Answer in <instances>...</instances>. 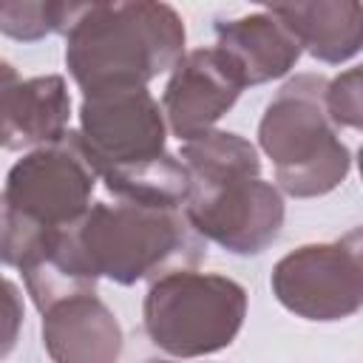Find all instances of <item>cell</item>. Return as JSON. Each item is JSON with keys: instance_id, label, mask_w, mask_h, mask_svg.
Segmentation results:
<instances>
[{"instance_id": "obj_1", "label": "cell", "mask_w": 363, "mask_h": 363, "mask_svg": "<svg viewBox=\"0 0 363 363\" xmlns=\"http://www.w3.org/2000/svg\"><path fill=\"white\" fill-rule=\"evenodd\" d=\"M184 45V26L164 3L82 6L68 34V68L85 94L139 88L170 65Z\"/></svg>"}, {"instance_id": "obj_2", "label": "cell", "mask_w": 363, "mask_h": 363, "mask_svg": "<svg viewBox=\"0 0 363 363\" xmlns=\"http://www.w3.org/2000/svg\"><path fill=\"white\" fill-rule=\"evenodd\" d=\"M196 182H190V216L199 230L235 252H258L281 227V199L255 179L258 162L233 133H201L184 147Z\"/></svg>"}, {"instance_id": "obj_3", "label": "cell", "mask_w": 363, "mask_h": 363, "mask_svg": "<svg viewBox=\"0 0 363 363\" xmlns=\"http://www.w3.org/2000/svg\"><path fill=\"white\" fill-rule=\"evenodd\" d=\"M320 91L326 85L318 77L292 79L269 105L261 125V142L278 162L284 187L298 196L323 193L346 173L349 156L323 122Z\"/></svg>"}, {"instance_id": "obj_4", "label": "cell", "mask_w": 363, "mask_h": 363, "mask_svg": "<svg viewBox=\"0 0 363 363\" xmlns=\"http://www.w3.org/2000/svg\"><path fill=\"white\" fill-rule=\"evenodd\" d=\"M150 337L176 354H201L230 343L244 315V292L224 278L170 275L145 306Z\"/></svg>"}, {"instance_id": "obj_5", "label": "cell", "mask_w": 363, "mask_h": 363, "mask_svg": "<svg viewBox=\"0 0 363 363\" xmlns=\"http://www.w3.org/2000/svg\"><path fill=\"white\" fill-rule=\"evenodd\" d=\"M278 298L318 320L354 312L363 303V230L337 247H303L275 269Z\"/></svg>"}, {"instance_id": "obj_6", "label": "cell", "mask_w": 363, "mask_h": 363, "mask_svg": "<svg viewBox=\"0 0 363 363\" xmlns=\"http://www.w3.org/2000/svg\"><path fill=\"white\" fill-rule=\"evenodd\" d=\"M91 187L94 176L79 156L65 147H54L48 153L43 150L11 170L6 190V216L57 227L65 218L71 221Z\"/></svg>"}, {"instance_id": "obj_7", "label": "cell", "mask_w": 363, "mask_h": 363, "mask_svg": "<svg viewBox=\"0 0 363 363\" xmlns=\"http://www.w3.org/2000/svg\"><path fill=\"white\" fill-rule=\"evenodd\" d=\"M241 85H247L241 71L221 48L187 54L164 94L173 130L182 139L201 136V128H207L221 116L224 108L233 105Z\"/></svg>"}, {"instance_id": "obj_8", "label": "cell", "mask_w": 363, "mask_h": 363, "mask_svg": "<svg viewBox=\"0 0 363 363\" xmlns=\"http://www.w3.org/2000/svg\"><path fill=\"white\" fill-rule=\"evenodd\" d=\"M218 48L235 62L244 82H264L284 74L301 54L298 37L267 9L218 26Z\"/></svg>"}, {"instance_id": "obj_9", "label": "cell", "mask_w": 363, "mask_h": 363, "mask_svg": "<svg viewBox=\"0 0 363 363\" xmlns=\"http://www.w3.org/2000/svg\"><path fill=\"white\" fill-rule=\"evenodd\" d=\"M315 57L340 62L363 48L360 3H298L269 9Z\"/></svg>"}, {"instance_id": "obj_10", "label": "cell", "mask_w": 363, "mask_h": 363, "mask_svg": "<svg viewBox=\"0 0 363 363\" xmlns=\"http://www.w3.org/2000/svg\"><path fill=\"white\" fill-rule=\"evenodd\" d=\"M45 340L57 363H113L119 326L96 301H74L48 315Z\"/></svg>"}, {"instance_id": "obj_11", "label": "cell", "mask_w": 363, "mask_h": 363, "mask_svg": "<svg viewBox=\"0 0 363 363\" xmlns=\"http://www.w3.org/2000/svg\"><path fill=\"white\" fill-rule=\"evenodd\" d=\"M17 102L23 113L6 116V136L20 133V142L43 139L60 130L68 113V99L62 94V79L60 77H45V79H31L17 88Z\"/></svg>"}, {"instance_id": "obj_12", "label": "cell", "mask_w": 363, "mask_h": 363, "mask_svg": "<svg viewBox=\"0 0 363 363\" xmlns=\"http://www.w3.org/2000/svg\"><path fill=\"white\" fill-rule=\"evenodd\" d=\"M79 11L82 6H65V3H6L0 9V23L6 34L34 40L54 28L74 26Z\"/></svg>"}, {"instance_id": "obj_13", "label": "cell", "mask_w": 363, "mask_h": 363, "mask_svg": "<svg viewBox=\"0 0 363 363\" xmlns=\"http://www.w3.org/2000/svg\"><path fill=\"white\" fill-rule=\"evenodd\" d=\"M329 108L337 122L363 128V65L335 79L329 91Z\"/></svg>"}, {"instance_id": "obj_14", "label": "cell", "mask_w": 363, "mask_h": 363, "mask_svg": "<svg viewBox=\"0 0 363 363\" xmlns=\"http://www.w3.org/2000/svg\"><path fill=\"white\" fill-rule=\"evenodd\" d=\"M360 170H363V150H360Z\"/></svg>"}]
</instances>
